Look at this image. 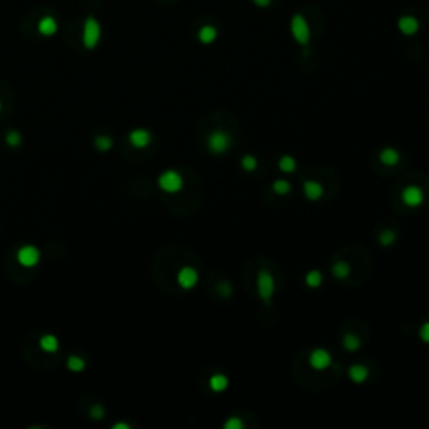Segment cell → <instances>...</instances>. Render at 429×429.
Listing matches in <instances>:
<instances>
[{"mask_svg": "<svg viewBox=\"0 0 429 429\" xmlns=\"http://www.w3.org/2000/svg\"><path fill=\"white\" fill-rule=\"evenodd\" d=\"M101 41V24L96 17L89 15L84 20V29H82V42L86 49H94Z\"/></svg>", "mask_w": 429, "mask_h": 429, "instance_id": "cell-1", "label": "cell"}, {"mask_svg": "<svg viewBox=\"0 0 429 429\" xmlns=\"http://www.w3.org/2000/svg\"><path fill=\"white\" fill-rule=\"evenodd\" d=\"M257 292L258 297L265 302H270L272 295L275 292V282L274 277L267 270H260L257 275Z\"/></svg>", "mask_w": 429, "mask_h": 429, "instance_id": "cell-2", "label": "cell"}, {"mask_svg": "<svg viewBox=\"0 0 429 429\" xmlns=\"http://www.w3.org/2000/svg\"><path fill=\"white\" fill-rule=\"evenodd\" d=\"M158 184L163 191L166 193H178V191L183 188V178L178 171H173V169H168L159 176Z\"/></svg>", "mask_w": 429, "mask_h": 429, "instance_id": "cell-3", "label": "cell"}, {"mask_svg": "<svg viewBox=\"0 0 429 429\" xmlns=\"http://www.w3.org/2000/svg\"><path fill=\"white\" fill-rule=\"evenodd\" d=\"M290 31H292V35L295 37L297 42L302 44V46H307L308 39H310V29H308V24L304 15H300V14L293 15L292 24H290Z\"/></svg>", "mask_w": 429, "mask_h": 429, "instance_id": "cell-4", "label": "cell"}, {"mask_svg": "<svg viewBox=\"0 0 429 429\" xmlns=\"http://www.w3.org/2000/svg\"><path fill=\"white\" fill-rule=\"evenodd\" d=\"M208 148L214 154H221L230 148V136L225 131H213L208 138Z\"/></svg>", "mask_w": 429, "mask_h": 429, "instance_id": "cell-5", "label": "cell"}, {"mask_svg": "<svg viewBox=\"0 0 429 429\" xmlns=\"http://www.w3.org/2000/svg\"><path fill=\"white\" fill-rule=\"evenodd\" d=\"M17 260L24 267H35L39 263V260H41V252L35 246L25 245L17 252Z\"/></svg>", "mask_w": 429, "mask_h": 429, "instance_id": "cell-6", "label": "cell"}, {"mask_svg": "<svg viewBox=\"0 0 429 429\" xmlns=\"http://www.w3.org/2000/svg\"><path fill=\"white\" fill-rule=\"evenodd\" d=\"M308 364L315 370H323L332 364V355L325 349H315V351H312L310 357H308Z\"/></svg>", "mask_w": 429, "mask_h": 429, "instance_id": "cell-7", "label": "cell"}, {"mask_svg": "<svg viewBox=\"0 0 429 429\" xmlns=\"http://www.w3.org/2000/svg\"><path fill=\"white\" fill-rule=\"evenodd\" d=\"M402 201H404L408 206L416 208V206H419L421 203L424 201L423 190H421L419 186H416V184H411V186L404 188V191H402Z\"/></svg>", "mask_w": 429, "mask_h": 429, "instance_id": "cell-8", "label": "cell"}, {"mask_svg": "<svg viewBox=\"0 0 429 429\" xmlns=\"http://www.w3.org/2000/svg\"><path fill=\"white\" fill-rule=\"evenodd\" d=\"M178 283L181 289H193L198 283V272L191 267H183L178 272Z\"/></svg>", "mask_w": 429, "mask_h": 429, "instance_id": "cell-9", "label": "cell"}, {"mask_svg": "<svg viewBox=\"0 0 429 429\" xmlns=\"http://www.w3.org/2000/svg\"><path fill=\"white\" fill-rule=\"evenodd\" d=\"M129 141L134 148H146L151 143V133L146 129H134L129 134Z\"/></svg>", "mask_w": 429, "mask_h": 429, "instance_id": "cell-10", "label": "cell"}, {"mask_svg": "<svg viewBox=\"0 0 429 429\" xmlns=\"http://www.w3.org/2000/svg\"><path fill=\"white\" fill-rule=\"evenodd\" d=\"M37 31H39V34L46 35V37H52V35L57 32L56 19H54V17H50V15L42 17V19L39 20V24H37Z\"/></svg>", "mask_w": 429, "mask_h": 429, "instance_id": "cell-11", "label": "cell"}, {"mask_svg": "<svg viewBox=\"0 0 429 429\" xmlns=\"http://www.w3.org/2000/svg\"><path fill=\"white\" fill-rule=\"evenodd\" d=\"M304 193L308 199H312V201H317V199L323 195V188H322V184L319 183V181H310V180H308V181H305V183H304Z\"/></svg>", "mask_w": 429, "mask_h": 429, "instance_id": "cell-12", "label": "cell"}, {"mask_svg": "<svg viewBox=\"0 0 429 429\" xmlns=\"http://www.w3.org/2000/svg\"><path fill=\"white\" fill-rule=\"evenodd\" d=\"M399 31L402 32L404 35H413L417 32V29H419V24H417V20L414 19V17L411 15H404L399 19Z\"/></svg>", "mask_w": 429, "mask_h": 429, "instance_id": "cell-13", "label": "cell"}, {"mask_svg": "<svg viewBox=\"0 0 429 429\" xmlns=\"http://www.w3.org/2000/svg\"><path fill=\"white\" fill-rule=\"evenodd\" d=\"M379 159L386 166H396L399 163V153L394 148H386L379 153Z\"/></svg>", "mask_w": 429, "mask_h": 429, "instance_id": "cell-14", "label": "cell"}, {"mask_svg": "<svg viewBox=\"0 0 429 429\" xmlns=\"http://www.w3.org/2000/svg\"><path fill=\"white\" fill-rule=\"evenodd\" d=\"M367 376H369V372H367V367L364 366H352L351 369H349V377H351V381L355 384L364 383Z\"/></svg>", "mask_w": 429, "mask_h": 429, "instance_id": "cell-15", "label": "cell"}, {"mask_svg": "<svg viewBox=\"0 0 429 429\" xmlns=\"http://www.w3.org/2000/svg\"><path fill=\"white\" fill-rule=\"evenodd\" d=\"M210 387H212L214 392H223L225 389L228 387L227 376H223V374H213V376L210 377Z\"/></svg>", "mask_w": 429, "mask_h": 429, "instance_id": "cell-16", "label": "cell"}, {"mask_svg": "<svg viewBox=\"0 0 429 429\" xmlns=\"http://www.w3.org/2000/svg\"><path fill=\"white\" fill-rule=\"evenodd\" d=\"M198 37L203 44H212L216 39V29L212 27V25H205V27L199 29Z\"/></svg>", "mask_w": 429, "mask_h": 429, "instance_id": "cell-17", "label": "cell"}, {"mask_svg": "<svg viewBox=\"0 0 429 429\" xmlns=\"http://www.w3.org/2000/svg\"><path fill=\"white\" fill-rule=\"evenodd\" d=\"M39 344H41L42 351H46V352H56L57 349H59V340H57L54 336H50V334L44 336Z\"/></svg>", "mask_w": 429, "mask_h": 429, "instance_id": "cell-18", "label": "cell"}, {"mask_svg": "<svg viewBox=\"0 0 429 429\" xmlns=\"http://www.w3.org/2000/svg\"><path fill=\"white\" fill-rule=\"evenodd\" d=\"M278 168L282 169L283 173H293L297 168V161L292 156H282L278 161Z\"/></svg>", "mask_w": 429, "mask_h": 429, "instance_id": "cell-19", "label": "cell"}, {"mask_svg": "<svg viewBox=\"0 0 429 429\" xmlns=\"http://www.w3.org/2000/svg\"><path fill=\"white\" fill-rule=\"evenodd\" d=\"M342 344L349 352L359 351V347H361V340H359V337L354 336V334H347V336L344 337Z\"/></svg>", "mask_w": 429, "mask_h": 429, "instance_id": "cell-20", "label": "cell"}, {"mask_svg": "<svg viewBox=\"0 0 429 429\" xmlns=\"http://www.w3.org/2000/svg\"><path fill=\"white\" fill-rule=\"evenodd\" d=\"M332 274L336 275L337 278H345L351 274V267H349L347 261H337L332 267Z\"/></svg>", "mask_w": 429, "mask_h": 429, "instance_id": "cell-21", "label": "cell"}, {"mask_svg": "<svg viewBox=\"0 0 429 429\" xmlns=\"http://www.w3.org/2000/svg\"><path fill=\"white\" fill-rule=\"evenodd\" d=\"M305 283H307L310 289H317V287H321V283H322V274L319 270L308 272L307 277H305Z\"/></svg>", "mask_w": 429, "mask_h": 429, "instance_id": "cell-22", "label": "cell"}, {"mask_svg": "<svg viewBox=\"0 0 429 429\" xmlns=\"http://www.w3.org/2000/svg\"><path fill=\"white\" fill-rule=\"evenodd\" d=\"M84 359L79 357V355H71V357L67 359V367L72 370V372H81L82 369H84Z\"/></svg>", "mask_w": 429, "mask_h": 429, "instance_id": "cell-23", "label": "cell"}, {"mask_svg": "<svg viewBox=\"0 0 429 429\" xmlns=\"http://www.w3.org/2000/svg\"><path fill=\"white\" fill-rule=\"evenodd\" d=\"M272 188H274L275 193L287 195V193H290V190H292V184H290L287 180H277L274 184H272Z\"/></svg>", "mask_w": 429, "mask_h": 429, "instance_id": "cell-24", "label": "cell"}, {"mask_svg": "<svg viewBox=\"0 0 429 429\" xmlns=\"http://www.w3.org/2000/svg\"><path fill=\"white\" fill-rule=\"evenodd\" d=\"M379 242L383 246H389L396 242V233L392 230H384L383 233L379 235Z\"/></svg>", "mask_w": 429, "mask_h": 429, "instance_id": "cell-25", "label": "cell"}, {"mask_svg": "<svg viewBox=\"0 0 429 429\" xmlns=\"http://www.w3.org/2000/svg\"><path fill=\"white\" fill-rule=\"evenodd\" d=\"M96 148L99 151H109L112 148V139L109 136H99V138H96Z\"/></svg>", "mask_w": 429, "mask_h": 429, "instance_id": "cell-26", "label": "cell"}, {"mask_svg": "<svg viewBox=\"0 0 429 429\" xmlns=\"http://www.w3.org/2000/svg\"><path fill=\"white\" fill-rule=\"evenodd\" d=\"M242 166H243V169H245V171H255L257 166H258V161L253 158V156L246 154V156H243V158H242Z\"/></svg>", "mask_w": 429, "mask_h": 429, "instance_id": "cell-27", "label": "cell"}, {"mask_svg": "<svg viewBox=\"0 0 429 429\" xmlns=\"http://www.w3.org/2000/svg\"><path fill=\"white\" fill-rule=\"evenodd\" d=\"M19 143H20V134L17 133V131H10V133L7 134V144L15 148V146H19Z\"/></svg>", "mask_w": 429, "mask_h": 429, "instance_id": "cell-28", "label": "cell"}, {"mask_svg": "<svg viewBox=\"0 0 429 429\" xmlns=\"http://www.w3.org/2000/svg\"><path fill=\"white\" fill-rule=\"evenodd\" d=\"M216 290H218V292H220L223 297H230V293H231V285H230V282H228V280H223V282H220V283H218V287H216Z\"/></svg>", "mask_w": 429, "mask_h": 429, "instance_id": "cell-29", "label": "cell"}, {"mask_svg": "<svg viewBox=\"0 0 429 429\" xmlns=\"http://www.w3.org/2000/svg\"><path fill=\"white\" fill-rule=\"evenodd\" d=\"M243 423L238 419V417H230V419L225 423V429H242Z\"/></svg>", "mask_w": 429, "mask_h": 429, "instance_id": "cell-30", "label": "cell"}, {"mask_svg": "<svg viewBox=\"0 0 429 429\" xmlns=\"http://www.w3.org/2000/svg\"><path fill=\"white\" fill-rule=\"evenodd\" d=\"M419 336H421V339H423L424 342L429 344V322H426L423 327H421V330H419Z\"/></svg>", "mask_w": 429, "mask_h": 429, "instance_id": "cell-31", "label": "cell"}, {"mask_svg": "<svg viewBox=\"0 0 429 429\" xmlns=\"http://www.w3.org/2000/svg\"><path fill=\"white\" fill-rule=\"evenodd\" d=\"M91 416H92L94 419H101V417L104 416V409L101 408V406H94V408L91 409Z\"/></svg>", "mask_w": 429, "mask_h": 429, "instance_id": "cell-32", "label": "cell"}, {"mask_svg": "<svg viewBox=\"0 0 429 429\" xmlns=\"http://www.w3.org/2000/svg\"><path fill=\"white\" fill-rule=\"evenodd\" d=\"M253 2H255L258 7H267L268 3L272 2V0H253Z\"/></svg>", "mask_w": 429, "mask_h": 429, "instance_id": "cell-33", "label": "cell"}, {"mask_svg": "<svg viewBox=\"0 0 429 429\" xmlns=\"http://www.w3.org/2000/svg\"><path fill=\"white\" fill-rule=\"evenodd\" d=\"M114 429H128V424H114Z\"/></svg>", "mask_w": 429, "mask_h": 429, "instance_id": "cell-34", "label": "cell"}]
</instances>
